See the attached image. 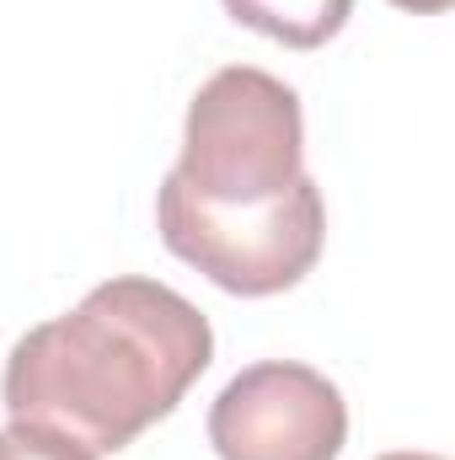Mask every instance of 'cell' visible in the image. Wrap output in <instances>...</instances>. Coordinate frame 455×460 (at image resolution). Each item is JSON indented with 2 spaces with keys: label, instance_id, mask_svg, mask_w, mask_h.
Instances as JSON below:
<instances>
[{
  "label": "cell",
  "instance_id": "cell-2",
  "mask_svg": "<svg viewBox=\"0 0 455 460\" xmlns=\"http://www.w3.org/2000/svg\"><path fill=\"white\" fill-rule=\"evenodd\" d=\"M188 199L215 209H252L306 177V113L295 86L257 65L215 70L183 123V155L166 172Z\"/></svg>",
  "mask_w": 455,
  "mask_h": 460
},
{
  "label": "cell",
  "instance_id": "cell-7",
  "mask_svg": "<svg viewBox=\"0 0 455 460\" xmlns=\"http://www.w3.org/2000/svg\"><path fill=\"white\" fill-rule=\"evenodd\" d=\"M391 5H402V11H424V16H434V11H445L455 0H391Z\"/></svg>",
  "mask_w": 455,
  "mask_h": 460
},
{
  "label": "cell",
  "instance_id": "cell-3",
  "mask_svg": "<svg viewBox=\"0 0 455 460\" xmlns=\"http://www.w3.org/2000/svg\"><path fill=\"white\" fill-rule=\"evenodd\" d=\"M156 226L172 257L199 268L226 295H284L295 289L327 241V204L311 177H300L290 193L252 204V209H215L188 199L172 177L156 193Z\"/></svg>",
  "mask_w": 455,
  "mask_h": 460
},
{
  "label": "cell",
  "instance_id": "cell-4",
  "mask_svg": "<svg viewBox=\"0 0 455 460\" xmlns=\"http://www.w3.org/2000/svg\"><path fill=\"white\" fill-rule=\"evenodd\" d=\"M348 402L311 364H246L210 407V445L220 460H338Z\"/></svg>",
  "mask_w": 455,
  "mask_h": 460
},
{
  "label": "cell",
  "instance_id": "cell-8",
  "mask_svg": "<svg viewBox=\"0 0 455 460\" xmlns=\"http://www.w3.org/2000/svg\"><path fill=\"white\" fill-rule=\"evenodd\" d=\"M380 460H445V456H424V450H391V456H380Z\"/></svg>",
  "mask_w": 455,
  "mask_h": 460
},
{
  "label": "cell",
  "instance_id": "cell-1",
  "mask_svg": "<svg viewBox=\"0 0 455 460\" xmlns=\"http://www.w3.org/2000/svg\"><path fill=\"white\" fill-rule=\"evenodd\" d=\"M210 316L156 279H108L76 311L16 338L0 402L16 423L118 456L210 369Z\"/></svg>",
  "mask_w": 455,
  "mask_h": 460
},
{
  "label": "cell",
  "instance_id": "cell-5",
  "mask_svg": "<svg viewBox=\"0 0 455 460\" xmlns=\"http://www.w3.org/2000/svg\"><path fill=\"white\" fill-rule=\"evenodd\" d=\"M226 11L284 49H322L343 32L353 0H226Z\"/></svg>",
  "mask_w": 455,
  "mask_h": 460
},
{
  "label": "cell",
  "instance_id": "cell-6",
  "mask_svg": "<svg viewBox=\"0 0 455 460\" xmlns=\"http://www.w3.org/2000/svg\"><path fill=\"white\" fill-rule=\"evenodd\" d=\"M0 460H97L86 445L54 434V429H38V423H5L0 429Z\"/></svg>",
  "mask_w": 455,
  "mask_h": 460
}]
</instances>
